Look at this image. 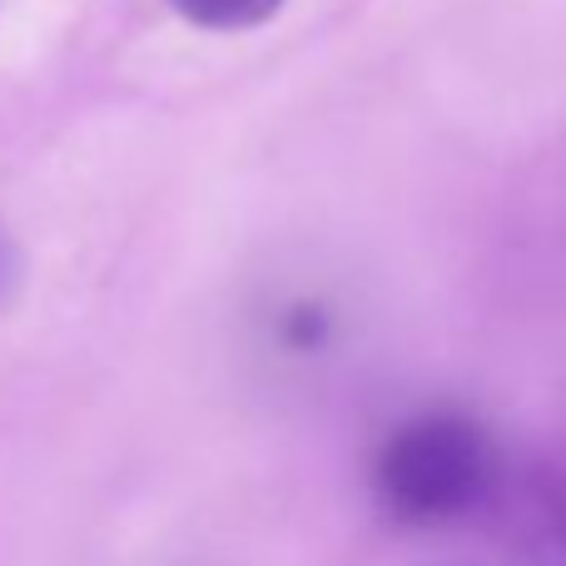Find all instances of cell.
<instances>
[{
    "label": "cell",
    "mask_w": 566,
    "mask_h": 566,
    "mask_svg": "<svg viewBox=\"0 0 566 566\" xmlns=\"http://www.w3.org/2000/svg\"><path fill=\"white\" fill-rule=\"evenodd\" d=\"M492 468H497V452L488 432L468 418L442 412V418H412L382 442L373 488L398 522L432 527L478 507L492 488Z\"/></svg>",
    "instance_id": "6da1fadb"
},
{
    "label": "cell",
    "mask_w": 566,
    "mask_h": 566,
    "mask_svg": "<svg viewBox=\"0 0 566 566\" xmlns=\"http://www.w3.org/2000/svg\"><path fill=\"white\" fill-rule=\"evenodd\" d=\"M169 6L199 30H254L279 15L283 0H169Z\"/></svg>",
    "instance_id": "7a4b0ae2"
}]
</instances>
